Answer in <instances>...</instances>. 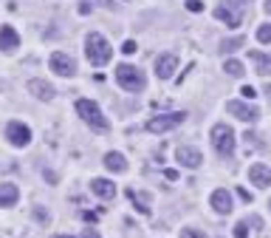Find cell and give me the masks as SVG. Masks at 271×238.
<instances>
[{"mask_svg":"<svg viewBox=\"0 0 271 238\" xmlns=\"http://www.w3.org/2000/svg\"><path fill=\"white\" fill-rule=\"evenodd\" d=\"M249 60L257 66V74H260V77H269L271 74V57L269 54H263V51H249Z\"/></svg>","mask_w":271,"mask_h":238,"instance_id":"17","label":"cell"},{"mask_svg":"<svg viewBox=\"0 0 271 238\" xmlns=\"http://www.w3.org/2000/svg\"><path fill=\"white\" fill-rule=\"evenodd\" d=\"M238 196H240V199H243L246 204H252V199H255V196H252V193L246 190V187H240V190H238Z\"/></svg>","mask_w":271,"mask_h":238,"instance_id":"30","label":"cell"},{"mask_svg":"<svg viewBox=\"0 0 271 238\" xmlns=\"http://www.w3.org/2000/svg\"><path fill=\"white\" fill-rule=\"evenodd\" d=\"M257 40L260 43H271V26H260L257 29Z\"/></svg>","mask_w":271,"mask_h":238,"instance_id":"25","label":"cell"},{"mask_svg":"<svg viewBox=\"0 0 271 238\" xmlns=\"http://www.w3.org/2000/svg\"><path fill=\"white\" fill-rule=\"evenodd\" d=\"M252 0H226V6L232 9V6H238V9H243V6H249Z\"/></svg>","mask_w":271,"mask_h":238,"instance_id":"31","label":"cell"},{"mask_svg":"<svg viewBox=\"0 0 271 238\" xmlns=\"http://www.w3.org/2000/svg\"><path fill=\"white\" fill-rule=\"evenodd\" d=\"M77 114H80L88 125L99 128V131H105V128H108V117H105V114H102V108H99L96 102H91V100H80V102H77Z\"/></svg>","mask_w":271,"mask_h":238,"instance_id":"5","label":"cell"},{"mask_svg":"<svg viewBox=\"0 0 271 238\" xmlns=\"http://www.w3.org/2000/svg\"><path fill=\"white\" fill-rule=\"evenodd\" d=\"M212 148L221 153V156H235V131L226 125V122H218L212 128Z\"/></svg>","mask_w":271,"mask_h":238,"instance_id":"2","label":"cell"},{"mask_svg":"<svg viewBox=\"0 0 271 238\" xmlns=\"http://www.w3.org/2000/svg\"><path fill=\"white\" fill-rule=\"evenodd\" d=\"M226 114L243 119V122H257V119H260V111H257L255 105L240 102V100H229V102H226Z\"/></svg>","mask_w":271,"mask_h":238,"instance_id":"7","label":"cell"},{"mask_svg":"<svg viewBox=\"0 0 271 238\" xmlns=\"http://www.w3.org/2000/svg\"><path fill=\"white\" fill-rule=\"evenodd\" d=\"M266 97H269V100H271V83L266 85Z\"/></svg>","mask_w":271,"mask_h":238,"instance_id":"35","label":"cell"},{"mask_svg":"<svg viewBox=\"0 0 271 238\" xmlns=\"http://www.w3.org/2000/svg\"><path fill=\"white\" fill-rule=\"evenodd\" d=\"M187 9L190 12H204V3L201 0H187Z\"/></svg>","mask_w":271,"mask_h":238,"instance_id":"27","label":"cell"},{"mask_svg":"<svg viewBox=\"0 0 271 238\" xmlns=\"http://www.w3.org/2000/svg\"><path fill=\"white\" fill-rule=\"evenodd\" d=\"M269 207H271V202H269Z\"/></svg>","mask_w":271,"mask_h":238,"instance_id":"37","label":"cell"},{"mask_svg":"<svg viewBox=\"0 0 271 238\" xmlns=\"http://www.w3.org/2000/svg\"><path fill=\"white\" fill-rule=\"evenodd\" d=\"M116 80H119V85H122L125 91H144V85H147V80H144V74H142V68L130 66V63L116 66Z\"/></svg>","mask_w":271,"mask_h":238,"instance_id":"3","label":"cell"},{"mask_svg":"<svg viewBox=\"0 0 271 238\" xmlns=\"http://www.w3.org/2000/svg\"><path fill=\"white\" fill-rule=\"evenodd\" d=\"M85 54H88V63L99 68V66H105V63H111L113 49L99 32H91L88 37H85Z\"/></svg>","mask_w":271,"mask_h":238,"instance_id":"1","label":"cell"},{"mask_svg":"<svg viewBox=\"0 0 271 238\" xmlns=\"http://www.w3.org/2000/svg\"><path fill=\"white\" fill-rule=\"evenodd\" d=\"M6 139H9L15 148H26V145L32 142V128L15 119V122H9V125H6Z\"/></svg>","mask_w":271,"mask_h":238,"instance_id":"6","label":"cell"},{"mask_svg":"<svg viewBox=\"0 0 271 238\" xmlns=\"http://www.w3.org/2000/svg\"><path fill=\"white\" fill-rule=\"evenodd\" d=\"M136 49H139V46H136V43H133V40H128V43H125V46H122V51H125V54H136Z\"/></svg>","mask_w":271,"mask_h":238,"instance_id":"32","label":"cell"},{"mask_svg":"<svg viewBox=\"0 0 271 238\" xmlns=\"http://www.w3.org/2000/svg\"><path fill=\"white\" fill-rule=\"evenodd\" d=\"M164 176H167L170 182H175V179H178V170H164Z\"/></svg>","mask_w":271,"mask_h":238,"instance_id":"33","label":"cell"},{"mask_svg":"<svg viewBox=\"0 0 271 238\" xmlns=\"http://www.w3.org/2000/svg\"><path fill=\"white\" fill-rule=\"evenodd\" d=\"M235 238H249V221H238L235 224Z\"/></svg>","mask_w":271,"mask_h":238,"instance_id":"24","label":"cell"},{"mask_svg":"<svg viewBox=\"0 0 271 238\" xmlns=\"http://www.w3.org/2000/svg\"><path fill=\"white\" fill-rule=\"evenodd\" d=\"M209 202H212V207H215L218 213H223V216H226V213H232V193L223 190V187H221V190H215Z\"/></svg>","mask_w":271,"mask_h":238,"instance_id":"12","label":"cell"},{"mask_svg":"<svg viewBox=\"0 0 271 238\" xmlns=\"http://www.w3.org/2000/svg\"><path fill=\"white\" fill-rule=\"evenodd\" d=\"M181 238H207L204 230H195V227H184L181 230Z\"/></svg>","mask_w":271,"mask_h":238,"instance_id":"23","label":"cell"},{"mask_svg":"<svg viewBox=\"0 0 271 238\" xmlns=\"http://www.w3.org/2000/svg\"><path fill=\"white\" fill-rule=\"evenodd\" d=\"M266 12L271 15V0H266Z\"/></svg>","mask_w":271,"mask_h":238,"instance_id":"36","label":"cell"},{"mask_svg":"<svg viewBox=\"0 0 271 238\" xmlns=\"http://www.w3.org/2000/svg\"><path fill=\"white\" fill-rule=\"evenodd\" d=\"M105 168L113 170V173H125V170H128V162H125L122 153L111 151V153H105Z\"/></svg>","mask_w":271,"mask_h":238,"instance_id":"18","label":"cell"},{"mask_svg":"<svg viewBox=\"0 0 271 238\" xmlns=\"http://www.w3.org/2000/svg\"><path fill=\"white\" fill-rule=\"evenodd\" d=\"M29 91H32L37 100H54V85L51 83H43V80H32L29 83Z\"/></svg>","mask_w":271,"mask_h":238,"instance_id":"16","label":"cell"},{"mask_svg":"<svg viewBox=\"0 0 271 238\" xmlns=\"http://www.w3.org/2000/svg\"><path fill=\"white\" fill-rule=\"evenodd\" d=\"M34 219L43 221V224H48V213H46V210H40V207H34Z\"/></svg>","mask_w":271,"mask_h":238,"instance_id":"29","label":"cell"},{"mask_svg":"<svg viewBox=\"0 0 271 238\" xmlns=\"http://www.w3.org/2000/svg\"><path fill=\"white\" fill-rule=\"evenodd\" d=\"M240 94H243V100H255V97H257L252 85H243V88H240Z\"/></svg>","mask_w":271,"mask_h":238,"instance_id":"26","label":"cell"},{"mask_svg":"<svg viewBox=\"0 0 271 238\" xmlns=\"http://www.w3.org/2000/svg\"><path fill=\"white\" fill-rule=\"evenodd\" d=\"M51 71L60 74V77H74L77 74V63H74V57H68L63 51H54L51 54Z\"/></svg>","mask_w":271,"mask_h":238,"instance_id":"8","label":"cell"},{"mask_svg":"<svg viewBox=\"0 0 271 238\" xmlns=\"http://www.w3.org/2000/svg\"><path fill=\"white\" fill-rule=\"evenodd\" d=\"M184 119H187L184 111L159 114V117H153L150 122H147V131H150V134H164V131H173V128H178V125H184Z\"/></svg>","mask_w":271,"mask_h":238,"instance_id":"4","label":"cell"},{"mask_svg":"<svg viewBox=\"0 0 271 238\" xmlns=\"http://www.w3.org/2000/svg\"><path fill=\"white\" fill-rule=\"evenodd\" d=\"M175 68H178L175 54H159L156 57V74H159V80H170L175 74Z\"/></svg>","mask_w":271,"mask_h":238,"instance_id":"10","label":"cell"},{"mask_svg":"<svg viewBox=\"0 0 271 238\" xmlns=\"http://www.w3.org/2000/svg\"><path fill=\"white\" fill-rule=\"evenodd\" d=\"M243 46H246V37H232V40H223V43H221V51H223V54H232V51L243 49Z\"/></svg>","mask_w":271,"mask_h":238,"instance_id":"21","label":"cell"},{"mask_svg":"<svg viewBox=\"0 0 271 238\" xmlns=\"http://www.w3.org/2000/svg\"><path fill=\"white\" fill-rule=\"evenodd\" d=\"M20 46V34L12 26H0V49L3 51H15Z\"/></svg>","mask_w":271,"mask_h":238,"instance_id":"13","label":"cell"},{"mask_svg":"<svg viewBox=\"0 0 271 238\" xmlns=\"http://www.w3.org/2000/svg\"><path fill=\"white\" fill-rule=\"evenodd\" d=\"M215 17H218V20H223L226 26H232V29L240 26V12L229 9V6H218V9H215Z\"/></svg>","mask_w":271,"mask_h":238,"instance_id":"19","label":"cell"},{"mask_svg":"<svg viewBox=\"0 0 271 238\" xmlns=\"http://www.w3.org/2000/svg\"><path fill=\"white\" fill-rule=\"evenodd\" d=\"M17 199H20V190H17V185H12V182L0 185V207H15Z\"/></svg>","mask_w":271,"mask_h":238,"instance_id":"15","label":"cell"},{"mask_svg":"<svg viewBox=\"0 0 271 238\" xmlns=\"http://www.w3.org/2000/svg\"><path fill=\"white\" fill-rule=\"evenodd\" d=\"M175 159L184 165V168H190V170L201 168V162H204L201 151H198V148H190V145H181V148L175 151Z\"/></svg>","mask_w":271,"mask_h":238,"instance_id":"9","label":"cell"},{"mask_svg":"<svg viewBox=\"0 0 271 238\" xmlns=\"http://www.w3.org/2000/svg\"><path fill=\"white\" fill-rule=\"evenodd\" d=\"M249 179H252V185H257V187H269L271 185V168L263 165V162H255V165L249 168Z\"/></svg>","mask_w":271,"mask_h":238,"instance_id":"11","label":"cell"},{"mask_svg":"<svg viewBox=\"0 0 271 238\" xmlns=\"http://www.w3.org/2000/svg\"><path fill=\"white\" fill-rule=\"evenodd\" d=\"M82 238H99V233H96V230H85V236Z\"/></svg>","mask_w":271,"mask_h":238,"instance_id":"34","label":"cell"},{"mask_svg":"<svg viewBox=\"0 0 271 238\" xmlns=\"http://www.w3.org/2000/svg\"><path fill=\"white\" fill-rule=\"evenodd\" d=\"M65 238H68V236H65Z\"/></svg>","mask_w":271,"mask_h":238,"instance_id":"38","label":"cell"},{"mask_svg":"<svg viewBox=\"0 0 271 238\" xmlns=\"http://www.w3.org/2000/svg\"><path fill=\"white\" fill-rule=\"evenodd\" d=\"M223 71L229 74V77H243V74H246V68H243V63H240V60H226Z\"/></svg>","mask_w":271,"mask_h":238,"instance_id":"22","label":"cell"},{"mask_svg":"<svg viewBox=\"0 0 271 238\" xmlns=\"http://www.w3.org/2000/svg\"><path fill=\"white\" fill-rule=\"evenodd\" d=\"M91 193H96L99 199H113L116 196V185L111 179H94L91 182Z\"/></svg>","mask_w":271,"mask_h":238,"instance_id":"14","label":"cell"},{"mask_svg":"<svg viewBox=\"0 0 271 238\" xmlns=\"http://www.w3.org/2000/svg\"><path fill=\"white\" fill-rule=\"evenodd\" d=\"M130 202L136 204V210L142 213V216H150V196L147 193H139V190H128Z\"/></svg>","mask_w":271,"mask_h":238,"instance_id":"20","label":"cell"},{"mask_svg":"<svg viewBox=\"0 0 271 238\" xmlns=\"http://www.w3.org/2000/svg\"><path fill=\"white\" fill-rule=\"evenodd\" d=\"M85 3H88L91 9H94V6H105V9H111V6H113V0H85Z\"/></svg>","mask_w":271,"mask_h":238,"instance_id":"28","label":"cell"}]
</instances>
